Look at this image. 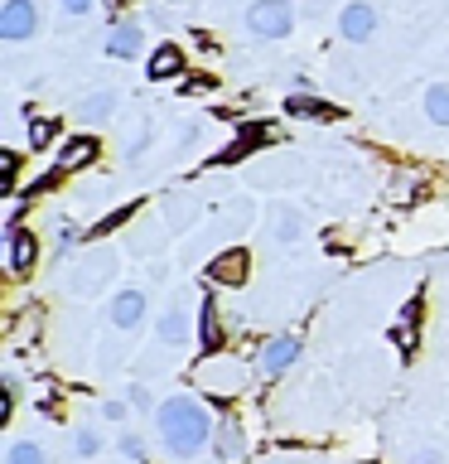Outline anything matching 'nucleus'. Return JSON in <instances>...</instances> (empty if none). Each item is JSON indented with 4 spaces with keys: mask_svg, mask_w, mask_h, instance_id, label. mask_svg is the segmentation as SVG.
Here are the masks:
<instances>
[{
    "mask_svg": "<svg viewBox=\"0 0 449 464\" xmlns=\"http://www.w3.org/2000/svg\"><path fill=\"white\" fill-rule=\"evenodd\" d=\"M198 382H208V392H217V397H232V392L246 382V372L237 368V362H227V358H213V362L198 368Z\"/></svg>",
    "mask_w": 449,
    "mask_h": 464,
    "instance_id": "20e7f679",
    "label": "nucleus"
},
{
    "mask_svg": "<svg viewBox=\"0 0 449 464\" xmlns=\"http://www.w3.org/2000/svg\"><path fill=\"white\" fill-rule=\"evenodd\" d=\"M63 10L68 14H87V10H92V0H63Z\"/></svg>",
    "mask_w": 449,
    "mask_h": 464,
    "instance_id": "a878e982",
    "label": "nucleus"
},
{
    "mask_svg": "<svg viewBox=\"0 0 449 464\" xmlns=\"http://www.w3.org/2000/svg\"><path fill=\"white\" fill-rule=\"evenodd\" d=\"M107 420H126V406L121 401H107Z\"/></svg>",
    "mask_w": 449,
    "mask_h": 464,
    "instance_id": "cd10ccee",
    "label": "nucleus"
},
{
    "mask_svg": "<svg viewBox=\"0 0 449 464\" xmlns=\"http://www.w3.org/2000/svg\"><path fill=\"white\" fill-rule=\"evenodd\" d=\"M203 348H208V353H217V348H223V319H217V304H208L203 300Z\"/></svg>",
    "mask_w": 449,
    "mask_h": 464,
    "instance_id": "dca6fc26",
    "label": "nucleus"
},
{
    "mask_svg": "<svg viewBox=\"0 0 449 464\" xmlns=\"http://www.w3.org/2000/svg\"><path fill=\"white\" fill-rule=\"evenodd\" d=\"M14 179H20V155H5V194H14Z\"/></svg>",
    "mask_w": 449,
    "mask_h": 464,
    "instance_id": "4be33fe9",
    "label": "nucleus"
},
{
    "mask_svg": "<svg viewBox=\"0 0 449 464\" xmlns=\"http://www.w3.org/2000/svg\"><path fill=\"white\" fill-rule=\"evenodd\" d=\"M34 261H39V237H34V232H24V227H10V271L29 276V271H34Z\"/></svg>",
    "mask_w": 449,
    "mask_h": 464,
    "instance_id": "423d86ee",
    "label": "nucleus"
},
{
    "mask_svg": "<svg viewBox=\"0 0 449 464\" xmlns=\"http://www.w3.org/2000/svg\"><path fill=\"white\" fill-rule=\"evenodd\" d=\"M281 237H285V242H295V237H300V218H295V213H285V218H281Z\"/></svg>",
    "mask_w": 449,
    "mask_h": 464,
    "instance_id": "5701e85b",
    "label": "nucleus"
},
{
    "mask_svg": "<svg viewBox=\"0 0 449 464\" xmlns=\"http://www.w3.org/2000/svg\"><path fill=\"white\" fill-rule=\"evenodd\" d=\"M39 29V10L29 5V0H5V10H0V39L20 44Z\"/></svg>",
    "mask_w": 449,
    "mask_h": 464,
    "instance_id": "7ed1b4c3",
    "label": "nucleus"
},
{
    "mask_svg": "<svg viewBox=\"0 0 449 464\" xmlns=\"http://www.w3.org/2000/svg\"><path fill=\"white\" fill-rule=\"evenodd\" d=\"M174 72H184V53L174 49V44H165V49H155V58H150V78H174Z\"/></svg>",
    "mask_w": 449,
    "mask_h": 464,
    "instance_id": "2eb2a0df",
    "label": "nucleus"
},
{
    "mask_svg": "<svg viewBox=\"0 0 449 464\" xmlns=\"http://www.w3.org/2000/svg\"><path fill=\"white\" fill-rule=\"evenodd\" d=\"M97 150H101V145H97L92 136H72V140L63 145V150H58L53 179H58V174H72V169H87V165H92V160H97Z\"/></svg>",
    "mask_w": 449,
    "mask_h": 464,
    "instance_id": "39448f33",
    "label": "nucleus"
},
{
    "mask_svg": "<svg viewBox=\"0 0 449 464\" xmlns=\"http://www.w3.org/2000/svg\"><path fill=\"white\" fill-rule=\"evenodd\" d=\"M285 111H290V116H304V121H339V107L319 102L314 92H310V97H304V92H300V97H290V102H285Z\"/></svg>",
    "mask_w": 449,
    "mask_h": 464,
    "instance_id": "9b49d317",
    "label": "nucleus"
},
{
    "mask_svg": "<svg viewBox=\"0 0 449 464\" xmlns=\"http://www.w3.org/2000/svg\"><path fill=\"white\" fill-rule=\"evenodd\" d=\"M107 53L111 58H136L140 53V29L136 24H116L107 34Z\"/></svg>",
    "mask_w": 449,
    "mask_h": 464,
    "instance_id": "4468645a",
    "label": "nucleus"
},
{
    "mask_svg": "<svg viewBox=\"0 0 449 464\" xmlns=\"http://www.w3.org/2000/svg\"><path fill=\"white\" fill-rule=\"evenodd\" d=\"M140 314H145V295H140V290H121V295L111 300V324L116 329L140 324Z\"/></svg>",
    "mask_w": 449,
    "mask_h": 464,
    "instance_id": "9d476101",
    "label": "nucleus"
},
{
    "mask_svg": "<svg viewBox=\"0 0 449 464\" xmlns=\"http://www.w3.org/2000/svg\"><path fill=\"white\" fill-rule=\"evenodd\" d=\"M372 29H377L372 5H348L343 10V39H372Z\"/></svg>",
    "mask_w": 449,
    "mask_h": 464,
    "instance_id": "ddd939ff",
    "label": "nucleus"
},
{
    "mask_svg": "<svg viewBox=\"0 0 449 464\" xmlns=\"http://www.w3.org/2000/svg\"><path fill=\"white\" fill-rule=\"evenodd\" d=\"M425 116L435 126H449V87H430L425 92Z\"/></svg>",
    "mask_w": 449,
    "mask_h": 464,
    "instance_id": "6ab92c4d",
    "label": "nucleus"
},
{
    "mask_svg": "<svg viewBox=\"0 0 449 464\" xmlns=\"http://www.w3.org/2000/svg\"><path fill=\"white\" fill-rule=\"evenodd\" d=\"M416 464H440V450H420Z\"/></svg>",
    "mask_w": 449,
    "mask_h": 464,
    "instance_id": "c85d7f7f",
    "label": "nucleus"
},
{
    "mask_svg": "<svg viewBox=\"0 0 449 464\" xmlns=\"http://www.w3.org/2000/svg\"><path fill=\"white\" fill-rule=\"evenodd\" d=\"M217 455H223V464H242L246 455V440H242V430H237V420H217Z\"/></svg>",
    "mask_w": 449,
    "mask_h": 464,
    "instance_id": "f8f14e48",
    "label": "nucleus"
},
{
    "mask_svg": "<svg viewBox=\"0 0 449 464\" xmlns=\"http://www.w3.org/2000/svg\"><path fill=\"white\" fill-rule=\"evenodd\" d=\"M290 5L285 0H256L252 10H246V29H252L256 39H285L290 34Z\"/></svg>",
    "mask_w": 449,
    "mask_h": 464,
    "instance_id": "f03ea898",
    "label": "nucleus"
},
{
    "mask_svg": "<svg viewBox=\"0 0 449 464\" xmlns=\"http://www.w3.org/2000/svg\"><path fill=\"white\" fill-rule=\"evenodd\" d=\"M107 5H121V0H107Z\"/></svg>",
    "mask_w": 449,
    "mask_h": 464,
    "instance_id": "c756f323",
    "label": "nucleus"
},
{
    "mask_svg": "<svg viewBox=\"0 0 449 464\" xmlns=\"http://www.w3.org/2000/svg\"><path fill=\"white\" fill-rule=\"evenodd\" d=\"M159 339H165V343H184L188 339V310H169L165 319H159Z\"/></svg>",
    "mask_w": 449,
    "mask_h": 464,
    "instance_id": "f3484780",
    "label": "nucleus"
},
{
    "mask_svg": "<svg viewBox=\"0 0 449 464\" xmlns=\"http://www.w3.org/2000/svg\"><path fill=\"white\" fill-rule=\"evenodd\" d=\"M10 464H43V450L34 440H20V445L10 450Z\"/></svg>",
    "mask_w": 449,
    "mask_h": 464,
    "instance_id": "412c9836",
    "label": "nucleus"
},
{
    "mask_svg": "<svg viewBox=\"0 0 449 464\" xmlns=\"http://www.w3.org/2000/svg\"><path fill=\"white\" fill-rule=\"evenodd\" d=\"M155 426H159V440H165L169 455L194 459L198 450L213 440L217 420H208V411H203V401H194V397H169L165 406H159Z\"/></svg>",
    "mask_w": 449,
    "mask_h": 464,
    "instance_id": "f257e3e1",
    "label": "nucleus"
},
{
    "mask_svg": "<svg viewBox=\"0 0 449 464\" xmlns=\"http://www.w3.org/2000/svg\"><path fill=\"white\" fill-rule=\"evenodd\" d=\"M126 218H130V208H121V213H111V218H107V223H101L97 232H116V227H121V223H126Z\"/></svg>",
    "mask_w": 449,
    "mask_h": 464,
    "instance_id": "393cba45",
    "label": "nucleus"
},
{
    "mask_svg": "<svg viewBox=\"0 0 449 464\" xmlns=\"http://www.w3.org/2000/svg\"><path fill=\"white\" fill-rule=\"evenodd\" d=\"M295 358H300V339H271L266 348H261V372L275 377V372H285Z\"/></svg>",
    "mask_w": 449,
    "mask_h": 464,
    "instance_id": "1a4fd4ad",
    "label": "nucleus"
},
{
    "mask_svg": "<svg viewBox=\"0 0 449 464\" xmlns=\"http://www.w3.org/2000/svg\"><path fill=\"white\" fill-rule=\"evenodd\" d=\"M97 445H101V440H97L92 430H82V435H78V450H82V455H97Z\"/></svg>",
    "mask_w": 449,
    "mask_h": 464,
    "instance_id": "b1692460",
    "label": "nucleus"
},
{
    "mask_svg": "<svg viewBox=\"0 0 449 464\" xmlns=\"http://www.w3.org/2000/svg\"><path fill=\"white\" fill-rule=\"evenodd\" d=\"M121 450H126L130 459H140V440H136V435H126V440H121Z\"/></svg>",
    "mask_w": 449,
    "mask_h": 464,
    "instance_id": "bb28decb",
    "label": "nucleus"
},
{
    "mask_svg": "<svg viewBox=\"0 0 449 464\" xmlns=\"http://www.w3.org/2000/svg\"><path fill=\"white\" fill-rule=\"evenodd\" d=\"M53 116H34V121H29V145H34V150H43V145L53 140Z\"/></svg>",
    "mask_w": 449,
    "mask_h": 464,
    "instance_id": "aec40b11",
    "label": "nucleus"
},
{
    "mask_svg": "<svg viewBox=\"0 0 449 464\" xmlns=\"http://www.w3.org/2000/svg\"><path fill=\"white\" fill-rule=\"evenodd\" d=\"M208 281H217V285H242L246 281V252L242 246H232V252L208 261Z\"/></svg>",
    "mask_w": 449,
    "mask_h": 464,
    "instance_id": "0eeeda50",
    "label": "nucleus"
},
{
    "mask_svg": "<svg viewBox=\"0 0 449 464\" xmlns=\"http://www.w3.org/2000/svg\"><path fill=\"white\" fill-rule=\"evenodd\" d=\"M391 343H396L401 353H416V343H420V300L406 304L401 319L391 324Z\"/></svg>",
    "mask_w": 449,
    "mask_h": 464,
    "instance_id": "6e6552de",
    "label": "nucleus"
},
{
    "mask_svg": "<svg viewBox=\"0 0 449 464\" xmlns=\"http://www.w3.org/2000/svg\"><path fill=\"white\" fill-rule=\"evenodd\" d=\"M111 111H116V92H97V97L78 102V116H82V121H101V116H111Z\"/></svg>",
    "mask_w": 449,
    "mask_h": 464,
    "instance_id": "a211bd4d",
    "label": "nucleus"
}]
</instances>
